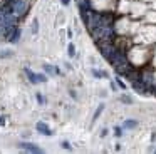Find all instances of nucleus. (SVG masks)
Listing matches in <instances>:
<instances>
[{"mask_svg":"<svg viewBox=\"0 0 156 154\" xmlns=\"http://www.w3.org/2000/svg\"><path fill=\"white\" fill-rule=\"evenodd\" d=\"M25 72H27V75L30 77V82H45V75H42V74H34L32 70L25 69Z\"/></svg>","mask_w":156,"mask_h":154,"instance_id":"f257e3e1","label":"nucleus"},{"mask_svg":"<svg viewBox=\"0 0 156 154\" xmlns=\"http://www.w3.org/2000/svg\"><path fill=\"white\" fill-rule=\"evenodd\" d=\"M19 147L24 151H30V152H42L41 147H37L35 144H30V142H20L19 144Z\"/></svg>","mask_w":156,"mask_h":154,"instance_id":"f03ea898","label":"nucleus"},{"mask_svg":"<svg viewBox=\"0 0 156 154\" xmlns=\"http://www.w3.org/2000/svg\"><path fill=\"white\" fill-rule=\"evenodd\" d=\"M35 127H37V131H39L41 134H45V136H52V131L49 129L47 124H44V122H37V126H35Z\"/></svg>","mask_w":156,"mask_h":154,"instance_id":"7ed1b4c3","label":"nucleus"},{"mask_svg":"<svg viewBox=\"0 0 156 154\" xmlns=\"http://www.w3.org/2000/svg\"><path fill=\"white\" fill-rule=\"evenodd\" d=\"M67 54H69V57H74V55H76V47H74V44H69Z\"/></svg>","mask_w":156,"mask_h":154,"instance_id":"20e7f679","label":"nucleus"},{"mask_svg":"<svg viewBox=\"0 0 156 154\" xmlns=\"http://www.w3.org/2000/svg\"><path fill=\"white\" fill-rule=\"evenodd\" d=\"M32 32H34V33H37V32H39V20H37V19L34 20V25H32Z\"/></svg>","mask_w":156,"mask_h":154,"instance_id":"39448f33","label":"nucleus"},{"mask_svg":"<svg viewBox=\"0 0 156 154\" xmlns=\"http://www.w3.org/2000/svg\"><path fill=\"white\" fill-rule=\"evenodd\" d=\"M136 126V121H126L124 122V127H134Z\"/></svg>","mask_w":156,"mask_h":154,"instance_id":"423d86ee","label":"nucleus"},{"mask_svg":"<svg viewBox=\"0 0 156 154\" xmlns=\"http://www.w3.org/2000/svg\"><path fill=\"white\" fill-rule=\"evenodd\" d=\"M102 109H104V106H99V109L96 110V114H94V119H98V117H99V114L102 112Z\"/></svg>","mask_w":156,"mask_h":154,"instance_id":"0eeeda50","label":"nucleus"},{"mask_svg":"<svg viewBox=\"0 0 156 154\" xmlns=\"http://www.w3.org/2000/svg\"><path fill=\"white\" fill-rule=\"evenodd\" d=\"M92 74H94L96 77H104V75H106L104 72H98V70H92Z\"/></svg>","mask_w":156,"mask_h":154,"instance_id":"6e6552de","label":"nucleus"},{"mask_svg":"<svg viewBox=\"0 0 156 154\" xmlns=\"http://www.w3.org/2000/svg\"><path fill=\"white\" fill-rule=\"evenodd\" d=\"M10 55H12L10 50H5V54H0V57H10Z\"/></svg>","mask_w":156,"mask_h":154,"instance_id":"1a4fd4ad","label":"nucleus"},{"mask_svg":"<svg viewBox=\"0 0 156 154\" xmlns=\"http://www.w3.org/2000/svg\"><path fill=\"white\" fill-rule=\"evenodd\" d=\"M62 147H64V149H71V144L66 142V141H64V142H62Z\"/></svg>","mask_w":156,"mask_h":154,"instance_id":"9d476101","label":"nucleus"},{"mask_svg":"<svg viewBox=\"0 0 156 154\" xmlns=\"http://www.w3.org/2000/svg\"><path fill=\"white\" fill-rule=\"evenodd\" d=\"M121 100H122V102H131V99H129V97H124V96L121 97Z\"/></svg>","mask_w":156,"mask_h":154,"instance_id":"9b49d317","label":"nucleus"},{"mask_svg":"<svg viewBox=\"0 0 156 154\" xmlns=\"http://www.w3.org/2000/svg\"><path fill=\"white\" fill-rule=\"evenodd\" d=\"M62 2V5H69V3H71V0H61Z\"/></svg>","mask_w":156,"mask_h":154,"instance_id":"f8f14e48","label":"nucleus"}]
</instances>
